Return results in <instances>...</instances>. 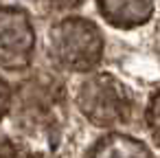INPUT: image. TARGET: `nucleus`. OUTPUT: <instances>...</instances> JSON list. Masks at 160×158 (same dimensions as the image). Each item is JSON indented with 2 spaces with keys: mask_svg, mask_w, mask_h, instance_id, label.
Listing matches in <instances>:
<instances>
[{
  "mask_svg": "<svg viewBox=\"0 0 160 158\" xmlns=\"http://www.w3.org/2000/svg\"><path fill=\"white\" fill-rule=\"evenodd\" d=\"M64 86L53 77H33L13 92L11 114L16 125L35 138H55L64 123Z\"/></svg>",
  "mask_w": 160,
  "mask_h": 158,
  "instance_id": "1",
  "label": "nucleus"
},
{
  "mask_svg": "<svg viewBox=\"0 0 160 158\" xmlns=\"http://www.w3.org/2000/svg\"><path fill=\"white\" fill-rule=\"evenodd\" d=\"M51 59L72 73L92 70L103 55V35L99 27L86 18H64L48 31Z\"/></svg>",
  "mask_w": 160,
  "mask_h": 158,
  "instance_id": "2",
  "label": "nucleus"
},
{
  "mask_svg": "<svg viewBox=\"0 0 160 158\" xmlns=\"http://www.w3.org/2000/svg\"><path fill=\"white\" fill-rule=\"evenodd\" d=\"M79 112L97 127H116L132 116V94L127 86L110 73L88 75L75 94Z\"/></svg>",
  "mask_w": 160,
  "mask_h": 158,
  "instance_id": "3",
  "label": "nucleus"
},
{
  "mask_svg": "<svg viewBox=\"0 0 160 158\" xmlns=\"http://www.w3.org/2000/svg\"><path fill=\"white\" fill-rule=\"evenodd\" d=\"M35 31L20 7H0V68L22 70L31 64Z\"/></svg>",
  "mask_w": 160,
  "mask_h": 158,
  "instance_id": "4",
  "label": "nucleus"
},
{
  "mask_svg": "<svg viewBox=\"0 0 160 158\" xmlns=\"http://www.w3.org/2000/svg\"><path fill=\"white\" fill-rule=\"evenodd\" d=\"M101 16L121 29H132L145 24L151 18L153 3L151 0H97Z\"/></svg>",
  "mask_w": 160,
  "mask_h": 158,
  "instance_id": "5",
  "label": "nucleus"
},
{
  "mask_svg": "<svg viewBox=\"0 0 160 158\" xmlns=\"http://www.w3.org/2000/svg\"><path fill=\"white\" fill-rule=\"evenodd\" d=\"M83 158H151V154L140 140H136L127 134L112 132V134H105L103 138H99L86 151Z\"/></svg>",
  "mask_w": 160,
  "mask_h": 158,
  "instance_id": "6",
  "label": "nucleus"
},
{
  "mask_svg": "<svg viewBox=\"0 0 160 158\" xmlns=\"http://www.w3.org/2000/svg\"><path fill=\"white\" fill-rule=\"evenodd\" d=\"M147 127H149L153 140L160 145V92L153 94L147 105Z\"/></svg>",
  "mask_w": 160,
  "mask_h": 158,
  "instance_id": "7",
  "label": "nucleus"
},
{
  "mask_svg": "<svg viewBox=\"0 0 160 158\" xmlns=\"http://www.w3.org/2000/svg\"><path fill=\"white\" fill-rule=\"evenodd\" d=\"M11 101H13V90L2 77H0V121H2V116L11 110Z\"/></svg>",
  "mask_w": 160,
  "mask_h": 158,
  "instance_id": "8",
  "label": "nucleus"
},
{
  "mask_svg": "<svg viewBox=\"0 0 160 158\" xmlns=\"http://www.w3.org/2000/svg\"><path fill=\"white\" fill-rule=\"evenodd\" d=\"M29 154H24L16 143H11L9 138L0 136V158H27Z\"/></svg>",
  "mask_w": 160,
  "mask_h": 158,
  "instance_id": "9",
  "label": "nucleus"
},
{
  "mask_svg": "<svg viewBox=\"0 0 160 158\" xmlns=\"http://www.w3.org/2000/svg\"><path fill=\"white\" fill-rule=\"evenodd\" d=\"M44 3L53 9H70V7H77L81 0H44Z\"/></svg>",
  "mask_w": 160,
  "mask_h": 158,
  "instance_id": "10",
  "label": "nucleus"
},
{
  "mask_svg": "<svg viewBox=\"0 0 160 158\" xmlns=\"http://www.w3.org/2000/svg\"><path fill=\"white\" fill-rule=\"evenodd\" d=\"M27 158H53V156H48V154H42V151H38V154H29Z\"/></svg>",
  "mask_w": 160,
  "mask_h": 158,
  "instance_id": "11",
  "label": "nucleus"
}]
</instances>
